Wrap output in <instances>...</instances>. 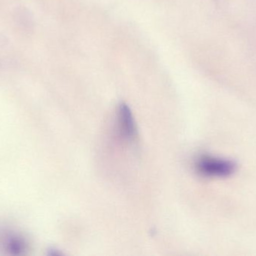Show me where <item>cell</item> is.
I'll use <instances>...</instances> for the list:
<instances>
[{"label": "cell", "mask_w": 256, "mask_h": 256, "mask_svg": "<svg viewBox=\"0 0 256 256\" xmlns=\"http://www.w3.org/2000/svg\"><path fill=\"white\" fill-rule=\"evenodd\" d=\"M196 166L200 173L210 177L228 175L234 171V165L231 162L210 156L202 157L197 162Z\"/></svg>", "instance_id": "cell-1"}, {"label": "cell", "mask_w": 256, "mask_h": 256, "mask_svg": "<svg viewBox=\"0 0 256 256\" xmlns=\"http://www.w3.org/2000/svg\"><path fill=\"white\" fill-rule=\"evenodd\" d=\"M118 119L121 135L128 141L134 140L136 136V127L132 112L126 104L122 103L120 105Z\"/></svg>", "instance_id": "cell-2"}, {"label": "cell", "mask_w": 256, "mask_h": 256, "mask_svg": "<svg viewBox=\"0 0 256 256\" xmlns=\"http://www.w3.org/2000/svg\"><path fill=\"white\" fill-rule=\"evenodd\" d=\"M0 246L4 251L14 255L24 253L26 249V243L20 236L16 234L6 233L0 235Z\"/></svg>", "instance_id": "cell-3"}]
</instances>
